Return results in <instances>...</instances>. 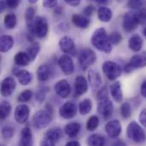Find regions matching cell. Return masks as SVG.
Masks as SVG:
<instances>
[{
    "mask_svg": "<svg viewBox=\"0 0 146 146\" xmlns=\"http://www.w3.org/2000/svg\"><path fill=\"white\" fill-rule=\"evenodd\" d=\"M88 83L93 91H99L102 85V78L100 74L94 69H90L88 72Z\"/></svg>",
    "mask_w": 146,
    "mask_h": 146,
    "instance_id": "cell-19",
    "label": "cell"
},
{
    "mask_svg": "<svg viewBox=\"0 0 146 146\" xmlns=\"http://www.w3.org/2000/svg\"><path fill=\"white\" fill-rule=\"evenodd\" d=\"M43 5L45 8H56L57 6V1L56 0H45L43 2Z\"/></svg>",
    "mask_w": 146,
    "mask_h": 146,
    "instance_id": "cell-47",
    "label": "cell"
},
{
    "mask_svg": "<svg viewBox=\"0 0 146 146\" xmlns=\"http://www.w3.org/2000/svg\"><path fill=\"white\" fill-rule=\"evenodd\" d=\"M99 118L97 116V115H92L88 118L87 121H86V129L89 131V132H92V131H95L98 126H99Z\"/></svg>",
    "mask_w": 146,
    "mask_h": 146,
    "instance_id": "cell-35",
    "label": "cell"
},
{
    "mask_svg": "<svg viewBox=\"0 0 146 146\" xmlns=\"http://www.w3.org/2000/svg\"><path fill=\"white\" fill-rule=\"evenodd\" d=\"M62 8L56 6L55 8V10H54V14H56L57 15H62Z\"/></svg>",
    "mask_w": 146,
    "mask_h": 146,
    "instance_id": "cell-54",
    "label": "cell"
},
{
    "mask_svg": "<svg viewBox=\"0 0 146 146\" xmlns=\"http://www.w3.org/2000/svg\"><path fill=\"white\" fill-rule=\"evenodd\" d=\"M30 115V108L27 104L18 105L14 113V118L18 124H24L27 121Z\"/></svg>",
    "mask_w": 146,
    "mask_h": 146,
    "instance_id": "cell-11",
    "label": "cell"
},
{
    "mask_svg": "<svg viewBox=\"0 0 146 146\" xmlns=\"http://www.w3.org/2000/svg\"><path fill=\"white\" fill-rule=\"evenodd\" d=\"M16 82L12 77H6L1 82V94L4 98L10 97L15 92Z\"/></svg>",
    "mask_w": 146,
    "mask_h": 146,
    "instance_id": "cell-16",
    "label": "cell"
},
{
    "mask_svg": "<svg viewBox=\"0 0 146 146\" xmlns=\"http://www.w3.org/2000/svg\"><path fill=\"white\" fill-rule=\"evenodd\" d=\"M92 44L98 50L104 53H110L112 51V44L109 38V34L104 27L96 29L91 38Z\"/></svg>",
    "mask_w": 146,
    "mask_h": 146,
    "instance_id": "cell-1",
    "label": "cell"
},
{
    "mask_svg": "<svg viewBox=\"0 0 146 146\" xmlns=\"http://www.w3.org/2000/svg\"><path fill=\"white\" fill-rule=\"evenodd\" d=\"M72 21L74 26L82 29H86L90 26V20L80 14H74L72 16Z\"/></svg>",
    "mask_w": 146,
    "mask_h": 146,
    "instance_id": "cell-25",
    "label": "cell"
},
{
    "mask_svg": "<svg viewBox=\"0 0 146 146\" xmlns=\"http://www.w3.org/2000/svg\"><path fill=\"white\" fill-rule=\"evenodd\" d=\"M46 92H47V91H44V89H40V90H38V91L36 92V94H35V98H36V100H37L38 103L42 104V103L44 101V99H45V95H46Z\"/></svg>",
    "mask_w": 146,
    "mask_h": 146,
    "instance_id": "cell-44",
    "label": "cell"
},
{
    "mask_svg": "<svg viewBox=\"0 0 146 146\" xmlns=\"http://www.w3.org/2000/svg\"><path fill=\"white\" fill-rule=\"evenodd\" d=\"M89 89L88 80L82 75H79L75 78L74 81V91L78 96L86 94Z\"/></svg>",
    "mask_w": 146,
    "mask_h": 146,
    "instance_id": "cell-18",
    "label": "cell"
},
{
    "mask_svg": "<svg viewBox=\"0 0 146 146\" xmlns=\"http://www.w3.org/2000/svg\"><path fill=\"white\" fill-rule=\"evenodd\" d=\"M92 109V102L90 98H85L80 101L79 104V111L80 115H88Z\"/></svg>",
    "mask_w": 146,
    "mask_h": 146,
    "instance_id": "cell-32",
    "label": "cell"
},
{
    "mask_svg": "<svg viewBox=\"0 0 146 146\" xmlns=\"http://www.w3.org/2000/svg\"><path fill=\"white\" fill-rule=\"evenodd\" d=\"M29 3H36L37 1H36V0H29Z\"/></svg>",
    "mask_w": 146,
    "mask_h": 146,
    "instance_id": "cell-57",
    "label": "cell"
},
{
    "mask_svg": "<svg viewBox=\"0 0 146 146\" xmlns=\"http://www.w3.org/2000/svg\"><path fill=\"white\" fill-rule=\"evenodd\" d=\"M113 146H126V145H125V143H123V142H121V141H117L116 143H115V144H114V145Z\"/></svg>",
    "mask_w": 146,
    "mask_h": 146,
    "instance_id": "cell-55",
    "label": "cell"
},
{
    "mask_svg": "<svg viewBox=\"0 0 146 146\" xmlns=\"http://www.w3.org/2000/svg\"><path fill=\"white\" fill-rule=\"evenodd\" d=\"M80 130H81V126L79 122H76V121L69 122L64 127L65 134L70 139L76 138L79 135Z\"/></svg>",
    "mask_w": 146,
    "mask_h": 146,
    "instance_id": "cell-22",
    "label": "cell"
},
{
    "mask_svg": "<svg viewBox=\"0 0 146 146\" xmlns=\"http://www.w3.org/2000/svg\"><path fill=\"white\" fill-rule=\"evenodd\" d=\"M7 8V2L6 1H1L0 2V10L1 12L3 11Z\"/></svg>",
    "mask_w": 146,
    "mask_h": 146,
    "instance_id": "cell-53",
    "label": "cell"
},
{
    "mask_svg": "<svg viewBox=\"0 0 146 146\" xmlns=\"http://www.w3.org/2000/svg\"><path fill=\"white\" fill-rule=\"evenodd\" d=\"M87 146H104L106 140L104 136L98 133L92 134L87 139Z\"/></svg>",
    "mask_w": 146,
    "mask_h": 146,
    "instance_id": "cell-30",
    "label": "cell"
},
{
    "mask_svg": "<svg viewBox=\"0 0 146 146\" xmlns=\"http://www.w3.org/2000/svg\"><path fill=\"white\" fill-rule=\"evenodd\" d=\"M15 63L19 67H26L31 62V59L26 51H20L15 54L14 57Z\"/></svg>",
    "mask_w": 146,
    "mask_h": 146,
    "instance_id": "cell-28",
    "label": "cell"
},
{
    "mask_svg": "<svg viewBox=\"0 0 146 146\" xmlns=\"http://www.w3.org/2000/svg\"><path fill=\"white\" fill-rule=\"evenodd\" d=\"M56 143H54L53 141L50 140V139H47L45 138L43 139V140H41L40 142V145L39 146H56Z\"/></svg>",
    "mask_w": 146,
    "mask_h": 146,
    "instance_id": "cell-49",
    "label": "cell"
},
{
    "mask_svg": "<svg viewBox=\"0 0 146 146\" xmlns=\"http://www.w3.org/2000/svg\"><path fill=\"white\" fill-rule=\"evenodd\" d=\"M17 24V17L14 13L7 14L3 18V25L7 29H14Z\"/></svg>",
    "mask_w": 146,
    "mask_h": 146,
    "instance_id": "cell-33",
    "label": "cell"
},
{
    "mask_svg": "<svg viewBox=\"0 0 146 146\" xmlns=\"http://www.w3.org/2000/svg\"><path fill=\"white\" fill-rule=\"evenodd\" d=\"M96 2H97V3H104V4H107V3H109V2H108L107 0H105V1H104V0H96Z\"/></svg>",
    "mask_w": 146,
    "mask_h": 146,
    "instance_id": "cell-56",
    "label": "cell"
},
{
    "mask_svg": "<svg viewBox=\"0 0 146 146\" xmlns=\"http://www.w3.org/2000/svg\"><path fill=\"white\" fill-rule=\"evenodd\" d=\"M143 33H144V35H145V37L146 38V27L143 30Z\"/></svg>",
    "mask_w": 146,
    "mask_h": 146,
    "instance_id": "cell-58",
    "label": "cell"
},
{
    "mask_svg": "<svg viewBox=\"0 0 146 146\" xmlns=\"http://www.w3.org/2000/svg\"><path fill=\"white\" fill-rule=\"evenodd\" d=\"M52 116L53 111H50L48 110H40L33 115V124L38 130L44 129L50 124L53 118Z\"/></svg>",
    "mask_w": 146,
    "mask_h": 146,
    "instance_id": "cell-3",
    "label": "cell"
},
{
    "mask_svg": "<svg viewBox=\"0 0 146 146\" xmlns=\"http://www.w3.org/2000/svg\"><path fill=\"white\" fill-rule=\"evenodd\" d=\"M140 93L142 95V97L146 98V80L143 82V84L141 85V88H140Z\"/></svg>",
    "mask_w": 146,
    "mask_h": 146,
    "instance_id": "cell-51",
    "label": "cell"
},
{
    "mask_svg": "<svg viewBox=\"0 0 146 146\" xmlns=\"http://www.w3.org/2000/svg\"><path fill=\"white\" fill-rule=\"evenodd\" d=\"M33 96V92H32V90L27 89L23 92H21L19 96H18V101L20 103H27L31 100V98Z\"/></svg>",
    "mask_w": 146,
    "mask_h": 146,
    "instance_id": "cell-36",
    "label": "cell"
},
{
    "mask_svg": "<svg viewBox=\"0 0 146 146\" xmlns=\"http://www.w3.org/2000/svg\"><path fill=\"white\" fill-rule=\"evenodd\" d=\"M137 17L139 24L146 26V8H142L137 12Z\"/></svg>",
    "mask_w": 146,
    "mask_h": 146,
    "instance_id": "cell-42",
    "label": "cell"
},
{
    "mask_svg": "<svg viewBox=\"0 0 146 146\" xmlns=\"http://www.w3.org/2000/svg\"><path fill=\"white\" fill-rule=\"evenodd\" d=\"M144 4L145 3L141 0H132V1H128L127 3L128 8L132 9H138V10L144 8Z\"/></svg>",
    "mask_w": 146,
    "mask_h": 146,
    "instance_id": "cell-41",
    "label": "cell"
},
{
    "mask_svg": "<svg viewBox=\"0 0 146 146\" xmlns=\"http://www.w3.org/2000/svg\"><path fill=\"white\" fill-rule=\"evenodd\" d=\"M35 14H36V10L33 7V6H29L26 9V11H25V19H26V21L28 24L32 23L33 21V20L35 19Z\"/></svg>",
    "mask_w": 146,
    "mask_h": 146,
    "instance_id": "cell-38",
    "label": "cell"
},
{
    "mask_svg": "<svg viewBox=\"0 0 146 146\" xmlns=\"http://www.w3.org/2000/svg\"><path fill=\"white\" fill-rule=\"evenodd\" d=\"M13 74L16 76L19 83L21 86H27L33 80V74L31 72H29L27 70L20 69L18 68H14Z\"/></svg>",
    "mask_w": 146,
    "mask_h": 146,
    "instance_id": "cell-17",
    "label": "cell"
},
{
    "mask_svg": "<svg viewBox=\"0 0 146 146\" xmlns=\"http://www.w3.org/2000/svg\"><path fill=\"white\" fill-rule=\"evenodd\" d=\"M39 50H40V44L37 41L32 42V44L27 47L26 52L27 53L28 56L30 57L31 62H33L36 59L38 54L39 53Z\"/></svg>",
    "mask_w": 146,
    "mask_h": 146,
    "instance_id": "cell-31",
    "label": "cell"
},
{
    "mask_svg": "<svg viewBox=\"0 0 146 146\" xmlns=\"http://www.w3.org/2000/svg\"><path fill=\"white\" fill-rule=\"evenodd\" d=\"M30 34L38 38H44L49 33V24L44 16H36L33 21L27 25Z\"/></svg>",
    "mask_w": 146,
    "mask_h": 146,
    "instance_id": "cell-2",
    "label": "cell"
},
{
    "mask_svg": "<svg viewBox=\"0 0 146 146\" xmlns=\"http://www.w3.org/2000/svg\"><path fill=\"white\" fill-rule=\"evenodd\" d=\"M110 92L113 99L116 103H121L123 99V92L121 90V84L120 81H115L110 86Z\"/></svg>",
    "mask_w": 146,
    "mask_h": 146,
    "instance_id": "cell-20",
    "label": "cell"
},
{
    "mask_svg": "<svg viewBox=\"0 0 146 146\" xmlns=\"http://www.w3.org/2000/svg\"><path fill=\"white\" fill-rule=\"evenodd\" d=\"M65 146H80V144L76 140H72V141L68 142Z\"/></svg>",
    "mask_w": 146,
    "mask_h": 146,
    "instance_id": "cell-52",
    "label": "cell"
},
{
    "mask_svg": "<svg viewBox=\"0 0 146 146\" xmlns=\"http://www.w3.org/2000/svg\"><path fill=\"white\" fill-rule=\"evenodd\" d=\"M102 69L105 76L110 80H117L122 73V68L119 64L113 61H106L102 66Z\"/></svg>",
    "mask_w": 146,
    "mask_h": 146,
    "instance_id": "cell-6",
    "label": "cell"
},
{
    "mask_svg": "<svg viewBox=\"0 0 146 146\" xmlns=\"http://www.w3.org/2000/svg\"><path fill=\"white\" fill-rule=\"evenodd\" d=\"M121 115L123 119H128L132 115V108L129 103H123L121 106Z\"/></svg>",
    "mask_w": 146,
    "mask_h": 146,
    "instance_id": "cell-37",
    "label": "cell"
},
{
    "mask_svg": "<svg viewBox=\"0 0 146 146\" xmlns=\"http://www.w3.org/2000/svg\"><path fill=\"white\" fill-rule=\"evenodd\" d=\"M59 47L61 50L65 54L72 55V56L75 55L76 46L74 41L70 37L63 36L62 38H61V39L59 40Z\"/></svg>",
    "mask_w": 146,
    "mask_h": 146,
    "instance_id": "cell-15",
    "label": "cell"
},
{
    "mask_svg": "<svg viewBox=\"0 0 146 146\" xmlns=\"http://www.w3.org/2000/svg\"><path fill=\"white\" fill-rule=\"evenodd\" d=\"M2 137L4 139H11L13 136H14V133H15V130L13 127H9V126H5L2 128Z\"/></svg>",
    "mask_w": 146,
    "mask_h": 146,
    "instance_id": "cell-39",
    "label": "cell"
},
{
    "mask_svg": "<svg viewBox=\"0 0 146 146\" xmlns=\"http://www.w3.org/2000/svg\"><path fill=\"white\" fill-rule=\"evenodd\" d=\"M146 67V51H142L137 55H134L125 66L124 72L131 73L133 69L142 68Z\"/></svg>",
    "mask_w": 146,
    "mask_h": 146,
    "instance_id": "cell-7",
    "label": "cell"
},
{
    "mask_svg": "<svg viewBox=\"0 0 146 146\" xmlns=\"http://www.w3.org/2000/svg\"><path fill=\"white\" fill-rule=\"evenodd\" d=\"M78 109L74 102H66L59 109V115L63 119H72L77 114Z\"/></svg>",
    "mask_w": 146,
    "mask_h": 146,
    "instance_id": "cell-10",
    "label": "cell"
},
{
    "mask_svg": "<svg viewBox=\"0 0 146 146\" xmlns=\"http://www.w3.org/2000/svg\"><path fill=\"white\" fill-rule=\"evenodd\" d=\"M44 138L50 139V140H51L56 144L62 138V130L60 127L50 128L44 133Z\"/></svg>",
    "mask_w": 146,
    "mask_h": 146,
    "instance_id": "cell-27",
    "label": "cell"
},
{
    "mask_svg": "<svg viewBox=\"0 0 146 146\" xmlns=\"http://www.w3.org/2000/svg\"><path fill=\"white\" fill-rule=\"evenodd\" d=\"M79 63L83 70L89 68L97 60L96 53L90 48H83L78 56Z\"/></svg>",
    "mask_w": 146,
    "mask_h": 146,
    "instance_id": "cell-5",
    "label": "cell"
},
{
    "mask_svg": "<svg viewBox=\"0 0 146 146\" xmlns=\"http://www.w3.org/2000/svg\"><path fill=\"white\" fill-rule=\"evenodd\" d=\"M55 92L57 96H59L61 98H68L71 93V86L68 83V81L65 79L60 80L57 81L54 86Z\"/></svg>",
    "mask_w": 146,
    "mask_h": 146,
    "instance_id": "cell-14",
    "label": "cell"
},
{
    "mask_svg": "<svg viewBox=\"0 0 146 146\" xmlns=\"http://www.w3.org/2000/svg\"><path fill=\"white\" fill-rule=\"evenodd\" d=\"M12 110V107L10 105V104L8 101L3 100L1 101V104H0V119L2 121L5 120L11 113Z\"/></svg>",
    "mask_w": 146,
    "mask_h": 146,
    "instance_id": "cell-34",
    "label": "cell"
},
{
    "mask_svg": "<svg viewBox=\"0 0 146 146\" xmlns=\"http://www.w3.org/2000/svg\"><path fill=\"white\" fill-rule=\"evenodd\" d=\"M95 10H96L95 6L92 5V4H89V5L86 6V8L84 9L83 14L85 15V16H91L95 12Z\"/></svg>",
    "mask_w": 146,
    "mask_h": 146,
    "instance_id": "cell-45",
    "label": "cell"
},
{
    "mask_svg": "<svg viewBox=\"0 0 146 146\" xmlns=\"http://www.w3.org/2000/svg\"><path fill=\"white\" fill-rule=\"evenodd\" d=\"M127 136L128 139L137 144L144 143L146 139V135L142 127L137 121H131L127 127Z\"/></svg>",
    "mask_w": 146,
    "mask_h": 146,
    "instance_id": "cell-4",
    "label": "cell"
},
{
    "mask_svg": "<svg viewBox=\"0 0 146 146\" xmlns=\"http://www.w3.org/2000/svg\"><path fill=\"white\" fill-rule=\"evenodd\" d=\"M139 22L137 17V13L133 11L127 12L123 16L122 27L127 33H132L137 29Z\"/></svg>",
    "mask_w": 146,
    "mask_h": 146,
    "instance_id": "cell-8",
    "label": "cell"
},
{
    "mask_svg": "<svg viewBox=\"0 0 146 146\" xmlns=\"http://www.w3.org/2000/svg\"><path fill=\"white\" fill-rule=\"evenodd\" d=\"M121 124L119 120H111L105 125V132L111 139H116L121 133Z\"/></svg>",
    "mask_w": 146,
    "mask_h": 146,
    "instance_id": "cell-12",
    "label": "cell"
},
{
    "mask_svg": "<svg viewBox=\"0 0 146 146\" xmlns=\"http://www.w3.org/2000/svg\"><path fill=\"white\" fill-rule=\"evenodd\" d=\"M7 2V8L9 9H16L20 4V0H9Z\"/></svg>",
    "mask_w": 146,
    "mask_h": 146,
    "instance_id": "cell-48",
    "label": "cell"
},
{
    "mask_svg": "<svg viewBox=\"0 0 146 146\" xmlns=\"http://www.w3.org/2000/svg\"><path fill=\"white\" fill-rule=\"evenodd\" d=\"M109 38H110V41L112 45L118 44L122 40V36L118 32H112V33H110V34H109Z\"/></svg>",
    "mask_w": 146,
    "mask_h": 146,
    "instance_id": "cell-40",
    "label": "cell"
},
{
    "mask_svg": "<svg viewBox=\"0 0 146 146\" xmlns=\"http://www.w3.org/2000/svg\"><path fill=\"white\" fill-rule=\"evenodd\" d=\"M98 113L105 119H109L111 117L113 111H114V105L112 101L110 99V98H103L100 100H98Z\"/></svg>",
    "mask_w": 146,
    "mask_h": 146,
    "instance_id": "cell-9",
    "label": "cell"
},
{
    "mask_svg": "<svg viewBox=\"0 0 146 146\" xmlns=\"http://www.w3.org/2000/svg\"><path fill=\"white\" fill-rule=\"evenodd\" d=\"M64 1L66 3L73 7H76L80 3V0H64Z\"/></svg>",
    "mask_w": 146,
    "mask_h": 146,
    "instance_id": "cell-50",
    "label": "cell"
},
{
    "mask_svg": "<svg viewBox=\"0 0 146 146\" xmlns=\"http://www.w3.org/2000/svg\"><path fill=\"white\" fill-rule=\"evenodd\" d=\"M52 70L50 67L46 63L41 64L37 69V78L40 82L47 81L50 78Z\"/></svg>",
    "mask_w": 146,
    "mask_h": 146,
    "instance_id": "cell-21",
    "label": "cell"
},
{
    "mask_svg": "<svg viewBox=\"0 0 146 146\" xmlns=\"http://www.w3.org/2000/svg\"><path fill=\"white\" fill-rule=\"evenodd\" d=\"M98 17L103 22H109L113 17V12L110 8L106 6H101L98 9Z\"/></svg>",
    "mask_w": 146,
    "mask_h": 146,
    "instance_id": "cell-29",
    "label": "cell"
},
{
    "mask_svg": "<svg viewBox=\"0 0 146 146\" xmlns=\"http://www.w3.org/2000/svg\"><path fill=\"white\" fill-rule=\"evenodd\" d=\"M14 45V38L10 35L3 34L0 38V51L3 53L8 52Z\"/></svg>",
    "mask_w": 146,
    "mask_h": 146,
    "instance_id": "cell-26",
    "label": "cell"
},
{
    "mask_svg": "<svg viewBox=\"0 0 146 146\" xmlns=\"http://www.w3.org/2000/svg\"><path fill=\"white\" fill-rule=\"evenodd\" d=\"M139 121L143 127H146V108L142 110V111L140 112L139 116Z\"/></svg>",
    "mask_w": 146,
    "mask_h": 146,
    "instance_id": "cell-46",
    "label": "cell"
},
{
    "mask_svg": "<svg viewBox=\"0 0 146 146\" xmlns=\"http://www.w3.org/2000/svg\"><path fill=\"white\" fill-rule=\"evenodd\" d=\"M19 145L20 146H33V133L29 127H26L21 130Z\"/></svg>",
    "mask_w": 146,
    "mask_h": 146,
    "instance_id": "cell-23",
    "label": "cell"
},
{
    "mask_svg": "<svg viewBox=\"0 0 146 146\" xmlns=\"http://www.w3.org/2000/svg\"><path fill=\"white\" fill-rule=\"evenodd\" d=\"M58 65L62 73L66 75H70L74 71V61L68 55H62L58 59Z\"/></svg>",
    "mask_w": 146,
    "mask_h": 146,
    "instance_id": "cell-13",
    "label": "cell"
},
{
    "mask_svg": "<svg viewBox=\"0 0 146 146\" xmlns=\"http://www.w3.org/2000/svg\"><path fill=\"white\" fill-rule=\"evenodd\" d=\"M109 91H110V90H108L106 86L102 87V88L98 92V94H97V98H98V100H100V99H103V98H109Z\"/></svg>",
    "mask_w": 146,
    "mask_h": 146,
    "instance_id": "cell-43",
    "label": "cell"
},
{
    "mask_svg": "<svg viewBox=\"0 0 146 146\" xmlns=\"http://www.w3.org/2000/svg\"><path fill=\"white\" fill-rule=\"evenodd\" d=\"M143 38L139 34H133L128 40V47L134 52H139L143 47Z\"/></svg>",
    "mask_w": 146,
    "mask_h": 146,
    "instance_id": "cell-24",
    "label": "cell"
}]
</instances>
